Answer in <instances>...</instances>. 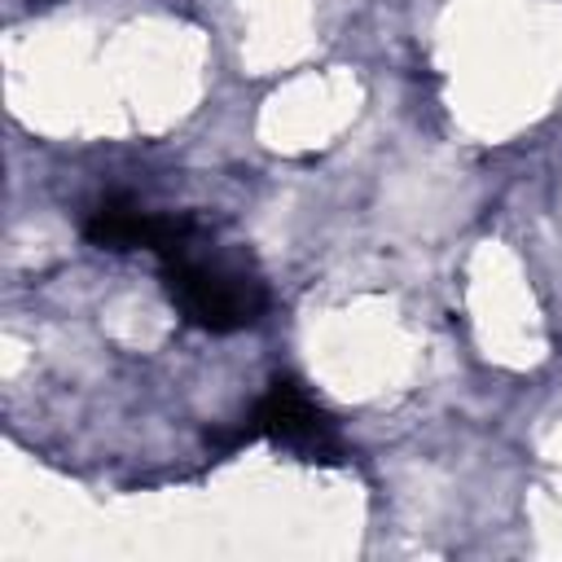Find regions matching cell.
<instances>
[{
	"mask_svg": "<svg viewBox=\"0 0 562 562\" xmlns=\"http://www.w3.org/2000/svg\"><path fill=\"white\" fill-rule=\"evenodd\" d=\"M158 263H162V290L171 307L206 334L250 329L268 312V285L228 259H202L198 241Z\"/></svg>",
	"mask_w": 562,
	"mask_h": 562,
	"instance_id": "cell-1",
	"label": "cell"
},
{
	"mask_svg": "<svg viewBox=\"0 0 562 562\" xmlns=\"http://www.w3.org/2000/svg\"><path fill=\"white\" fill-rule=\"evenodd\" d=\"M241 439H272L277 448L299 452L303 461H342V452H347L334 417L294 378L268 382V391L255 400L246 426L237 430V443Z\"/></svg>",
	"mask_w": 562,
	"mask_h": 562,
	"instance_id": "cell-2",
	"label": "cell"
}]
</instances>
